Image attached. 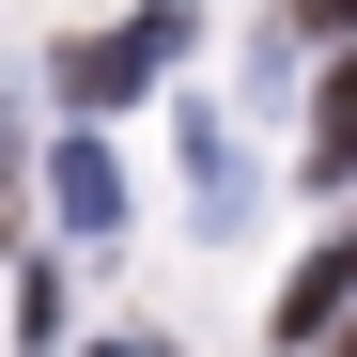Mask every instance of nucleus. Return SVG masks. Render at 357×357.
<instances>
[{
    "instance_id": "obj_4",
    "label": "nucleus",
    "mask_w": 357,
    "mask_h": 357,
    "mask_svg": "<svg viewBox=\"0 0 357 357\" xmlns=\"http://www.w3.org/2000/svg\"><path fill=\"white\" fill-rule=\"evenodd\" d=\"M0 202H16V140H0ZM0 233H16V218H0Z\"/></svg>"
},
{
    "instance_id": "obj_2",
    "label": "nucleus",
    "mask_w": 357,
    "mask_h": 357,
    "mask_svg": "<svg viewBox=\"0 0 357 357\" xmlns=\"http://www.w3.org/2000/svg\"><path fill=\"white\" fill-rule=\"evenodd\" d=\"M47 218H63L78 249L125 233V171H109V140H63V155H47Z\"/></svg>"
},
{
    "instance_id": "obj_1",
    "label": "nucleus",
    "mask_w": 357,
    "mask_h": 357,
    "mask_svg": "<svg viewBox=\"0 0 357 357\" xmlns=\"http://www.w3.org/2000/svg\"><path fill=\"white\" fill-rule=\"evenodd\" d=\"M187 31H202V0H140L125 31H78L63 63H47V93H78V109H125L155 63H187Z\"/></svg>"
},
{
    "instance_id": "obj_3",
    "label": "nucleus",
    "mask_w": 357,
    "mask_h": 357,
    "mask_svg": "<svg viewBox=\"0 0 357 357\" xmlns=\"http://www.w3.org/2000/svg\"><path fill=\"white\" fill-rule=\"evenodd\" d=\"M311 171H326V187L357 171V47H342V78L311 93Z\"/></svg>"
},
{
    "instance_id": "obj_6",
    "label": "nucleus",
    "mask_w": 357,
    "mask_h": 357,
    "mask_svg": "<svg viewBox=\"0 0 357 357\" xmlns=\"http://www.w3.org/2000/svg\"><path fill=\"white\" fill-rule=\"evenodd\" d=\"M93 357H171V342H93Z\"/></svg>"
},
{
    "instance_id": "obj_5",
    "label": "nucleus",
    "mask_w": 357,
    "mask_h": 357,
    "mask_svg": "<svg viewBox=\"0 0 357 357\" xmlns=\"http://www.w3.org/2000/svg\"><path fill=\"white\" fill-rule=\"evenodd\" d=\"M311 16H326V31H357V0H311Z\"/></svg>"
},
{
    "instance_id": "obj_7",
    "label": "nucleus",
    "mask_w": 357,
    "mask_h": 357,
    "mask_svg": "<svg viewBox=\"0 0 357 357\" xmlns=\"http://www.w3.org/2000/svg\"><path fill=\"white\" fill-rule=\"evenodd\" d=\"M326 357H357V311H342V342H326Z\"/></svg>"
}]
</instances>
